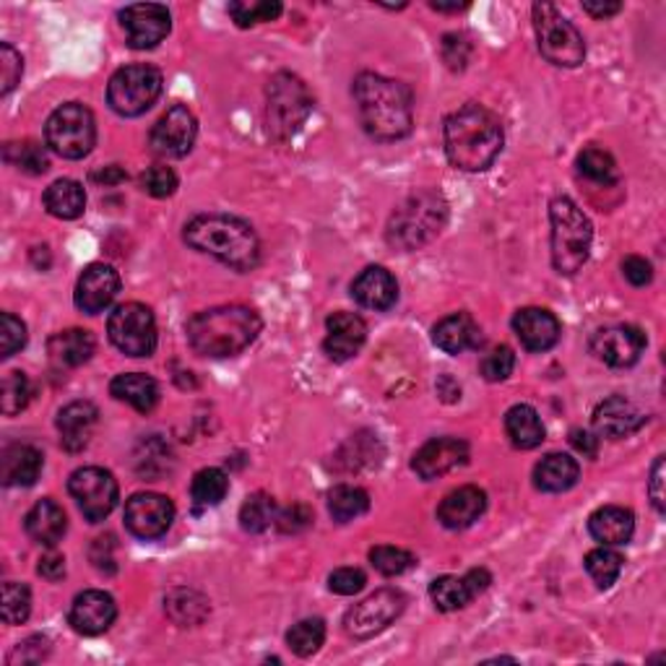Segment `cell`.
Listing matches in <instances>:
<instances>
[{
	"mask_svg": "<svg viewBox=\"0 0 666 666\" xmlns=\"http://www.w3.org/2000/svg\"><path fill=\"white\" fill-rule=\"evenodd\" d=\"M352 297L357 300L362 307L389 310L396 305L398 300V284L389 269L367 266L352 282Z\"/></svg>",
	"mask_w": 666,
	"mask_h": 666,
	"instance_id": "4316f807",
	"label": "cell"
},
{
	"mask_svg": "<svg viewBox=\"0 0 666 666\" xmlns=\"http://www.w3.org/2000/svg\"><path fill=\"white\" fill-rule=\"evenodd\" d=\"M646 350V336L635 325H609L596 331L592 339V352L609 367H633Z\"/></svg>",
	"mask_w": 666,
	"mask_h": 666,
	"instance_id": "e0dca14e",
	"label": "cell"
},
{
	"mask_svg": "<svg viewBox=\"0 0 666 666\" xmlns=\"http://www.w3.org/2000/svg\"><path fill=\"white\" fill-rule=\"evenodd\" d=\"M370 563H373L377 573L393 578V575H401L408 567H414V555L401 547H375L370 549Z\"/></svg>",
	"mask_w": 666,
	"mask_h": 666,
	"instance_id": "c3c4849f",
	"label": "cell"
},
{
	"mask_svg": "<svg viewBox=\"0 0 666 666\" xmlns=\"http://www.w3.org/2000/svg\"><path fill=\"white\" fill-rule=\"evenodd\" d=\"M571 443L583 453V456H588V458H596V453H599V437L586 433V430H573Z\"/></svg>",
	"mask_w": 666,
	"mask_h": 666,
	"instance_id": "94428289",
	"label": "cell"
},
{
	"mask_svg": "<svg viewBox=\"0 0 666 666\" xmlns=\"http://www.w3.org/2000/svg\"><path fill=\"white\" fill-rule=\"evenodd\" d=\"M354 102L362 128L375 141H398L412 133L414 97L406 83L377 73H360L354 79Z\"/></svg>",
	"mask_w": 666,
	"mask_h": 666,
	"instance_id": "7a4b0ae2",
	"label": "cell"
},
{
	"mask_svg": "<svg viewBox=\"0 0 666 666\" xmlns=\"http://www.w3.org/2000/svg\"><path fill=\"white\" fill-rule=\"evenodd\" d=\"M367 575L360 571V567H339V571L331 573L329 578V588L339 596H354L365 588Z\"/></svg>",
	"mask_w": 666,
	"mask_h": 666,
	"instance_id": "db71d44e",
	"label": "cell"
},
{
	"mask_svg": "<svg viewBox=\"0 0 666 666\" xmlns=\"http://www.w3.org/2000/svg\"><path fill=\"white\" fill-rule=\"evenodd\" d=\"M433 342L445 354H464L482 344V329L468 313H453L435 325Z\"/></svg>",
	"mask_w": 666,
	"mask_h": 666,
	"instance_id": "f1b7e54d",
	"label": "cell"
},
{
	"mask_svg": "<svg viewBox=\"0 0 666 666\" xmlns=\"http://www.w3.org/2000/svg\"><path fill=\"white\" fill-rule=\"evenodd\" d=\"M29 398H32V385H29V377L19 370H13L3 377V396H0V408H3L6 416L19 414L21 408H27Z\"/></svg>",
	"mask_w": 666,
	"mask_h": 666,
	"instance_id": "7dc6e473",
	"label": "cell"
},
{
	"mask_svg": "<svg viewBox=\"0 0 666 666\" xmlns=\"http://www.w3.org/2000/svg\"><path fill=\"white\" fill-rule=\"evenodd\" d=\"M406 609V596L398 588H381L370 594L365 602L354 604L344 615V630L354 640H367L383 633L385 627L396 623L401 612Z\"/></svg>",
	"mask_w": 666,
	"mask_h": 666,
	"instance_id": "4fadbf2b",
	"label": "cell"
},
{
	"mask_svg": "<svg viewBox=\"0 0 666 666\" xmlns=\"http://www.w3.org/2000/svg\"><path fill=\"white\" fill-rule=\"evenodd\" d=\"M24 526H27V534L32 536L37 544L52 549L65 536L68 518H65V511L60 508L56 500L44 497L27 513Z\"/></svg>",
	"mask_w": 666,
	"mask_h": 666,
	"instance_id": "1f68e13d",
	"label": "cell"
},
{
	"mask_svg": "<svg viewBox=\"0 0 666 666\" xmlns=\"http://www.w3.org/2000/svg\"><path fill=\"white\" fill-rule=\"evenodd\" d=\"M505 433H508L511 443L521 451H532L544 441V425L539 420V412L528 404H516L505 414Z\"/></svg>",
	"mask_w": 666,
	"mask_h": 666,
	"instance_id": "e575fe53",
	"label": "cell"
},
{
	"mask_svg": "<svg viewBox=\"0 0 666 666\" xmlns=\"http://www.w3.org/2000/svg\"><path fill=\"white\" fill-rule=\"evenodd\" d=\"M29 612H32V592L24 583L9 581L3 583V623L21 625L27 623Z\"/></svg>",
	"mask_w": 666,
	"mask_h": 666,
	"instance_id": "bcb514c9",
	"label": "cell"
},
{
	"mask_svg": "<svg viewBox=\"0 0 666 666\" xmlns=\"http://www.w3.org/2000/svg\"><path fill=\"white\" fill-rule=\"evenodd\" d=\"M44 141L63 159H83L97 143V123L92 110L79 102L60 104L44 125Z\"/></svg>",
	"mask_w": 666,
	"mask_h": 666,
	"instance_id": "ba28073f",
	"label": "cell"
},
{
	"mask_svg": "<svg viewBox=\"0 0 666 666\" xmlns=\"http://www.w3.org/2000/svg\"><path fill=\"white\" fill-rule=\"evenodd\" d=\"M513 331L528 352H547L559 342L563 325L549 310L524 307L513 315Z\"/></svg>",
	"mask_w": 666,
	"mask_h": 666,
	"instance_id": "603a6c76",
	"label": "cell"
},
{
	"mask_svg": "<svg viewBox=\"0 0 666 666\" xmlns=\"http://www.w3.org/2000/svg\"><path fill=\"white\" fill-rule=\"evenodd\" d=\"M276 524L284 534L305 532V528L313 524V513H310V508H305V505H292V508L279 513Z\"/></svg>",
	"mask_w": 666,
	"mask_h": 666,
	"instance_id": "9f6ffc18",
	"label": "cell"
},
{
	"mask_svg": "<svg viewBox=\"0 0 666 666\" xmlns=\"http://www.w3.org/2000/svg\"><path fill=\"white\" fill-rule=\"evenodd\" d=\"M185 242L234 271H253L261 261V242L245 219L199 214L185 224Z\"/></svg>",
	"mask_w": 666,
	"mask_h": 666,
	"instance_id": "277c9868",
	"label": "cell"
},
{
	"mask_svg": "<svg viewBox=\"0 0 666 666\" xmlns=\"http://www.w3.org/2000/svg\"><path fill=\"white\" fill-rule=\"evenodd\" d=\"M648 490H650V500H654V508L658 513H664V456L656 458L654 468H650V482H648Z\"/></svg>",
	"mask_w": 666,
	"mask_h": 666,
	"instance_id": "680465c9",
	"label": "cell"
},
{
	"mask_svg": "<svg viewBox=\"0 0 666 666\" xmlns=\"http://www.w3.org/2000/svg\"><path fill=\"white\" fill-rule=\"evenodd\" d=\"M588 534L602 547H623L635 534L633 511L623 508V505H604V508L594 511L592 518H588Z\"/></svg>",
	"mask_w": 666,
	"mask_h": 666,
	"instance_id": "83f0119b",
	"label": "cell"
},
{
	"mask_svg": "<svg viewBox=\"0 0 666 666\" xmlns=\"http://www.w3.org/2000/svg\"><path fill=\"white\" fill-rule=\"evenodd\" d=\"M623 274L633 286H648L654 282V266L640 255H627L623 261Z\"/></svg>",
	"mask_w": 666,
	"mask_h": 666,
	"instance_id": "6f0895ef",
	"label": "cell"
},
{
	"mask_svg": "<svg viewBox=\"0 0 666 666\" xmlns=\"http://www.w3.org/2000/svg\"><path fill=\"white\" fill-rule=\"evenodd\" d=\"M162 83V73L154 65L135 63L120 68L108 87L110 108L123 118H139L159 100Z\"/></svg>",
	"mask_w": 666,
	"mask_h": 666,
	"instance_id": "30bf717a",
	"label": "cell"
},
{
	"mask_svg": "<svg viewBox=\"0 0 666 666\" xmlns=\"http://www.w3.org/2000/svg\"><path fill=\"white\" fill-rule=\"evenodd\" d=\"M226 492H230V480H226L222 468H201L193 476L191 497L195 508H214L226 497Z\"/></svg>",
	"mask_w": 666,
	"mask_h": 666,
	"instance_id": "f35d334b",
	"label": "cell"
},
{
	"mask_svg": "<svg viewBox=\"0 0 666 666\" xmlns=\"http://www.w3.org/2000/svg\"><path fill=\"white\" fill-rule=\"evenodd\" d=\"M581 466L567 453H549L534 468V484L542 492H567L578 482Z\"/></svg>",
	"mask_w": 666,
	"mask_h": 666,
	"instance_id": "d6a6232c",
	"label": "cell"
},
{
	"mask_svg": "<svg viewBox=\"0 0 666 666\" xmlns=\"http://www.w3.org/2000/svg\"><path fill=\"white\" fill-rule=\"evenodd\" d=\"M118 617V604L110 594L104 592H83L73 599L71 604V615H68V623L75 633L81 635H100L104 630H110L112 623Z\"/></svg>",
	"mask_w": 666,
	"mask_h": 666,
	"instance_id": "44dd1931",
	"label": "cell"
},
{
	"mask_svg": "<svg viewBox=\"0 0 666 666\" xmlns=\"http://www.w3.org/2000/svg\"><path fill=\"white\" fill-rule=\"evenodd\" d=\"M108 333L110 342L128 357H151L157 350L154 313L141 302H125L112 310Z\"/></svg>",
	"mask_w": 666,
	"mask_h": 666,
	"instance_id": "8fae6325",
	"label": "cell"
},
{
	"mask_svg": "<svg viewBox=\"0 0 666 666\" xmlns=\"http://www.w3.org/2000/svg\"><path fill=\"white\" fill-rule=\"evenodd\" d=\"M120 292V274L110 263H92L75 282V307L87 315L104 313Z\"/></svg>",
	"mask_w": 666,
	"mask_h": 666,
	"instance_id": "ac0fdd59",
	"label": "cell"
},
{
	"mask_svg": "<svg viewBox=\"0 0 666 666\" xmlns=\"http://www.w3.org/2000/svg\"><path fill=\"white\" fill-rule=\"evenodd\" d=\"M468 461V445L458 437H435L414 453L412 468L422 480H437Z\"/></svg>",
	"mask_w": 666,
	"mask_h": 666,
	"instance_id": "ffe728a7",
	"label": "cell"
},
{
	"mask_svg": "<svg viewBox=\"0 0 666 666\" xmlns=\"http://www.w3.org/2000/svg\"><path fill=\"white\" fill-rule=\"evenodd\" d=\"M195 135H199V123L193 112L185 104H172L151 128L149 143L154 154L180 159L193 149Z\"/></svg>",
	"mask_w": 666,
	"mask_h": 666,
	"instance_id": "9a60e30c",
	"label": "cell"
},
{
	"mask_svg": "<svg viewBox=\"0 0 666 666\" xmlns=\"http://www.w3.org/2000/svg\"><path fill=\"white\" fill-rule=\"evenodd\" d=\"M643 425H646V416L625 396L604 398L594 412V430L602 437H609V441H619V437L638 433Z\"/></svg>",
	"mask_w": 666,
	"mask_h": 666,
	"instance_id": "cb8c5ba5",
	"label": "cell"
},
{
	"mask_svg": "<svg viewBox=\"0 0 666 666\" xmlns=\"http://www.w3.org/2000/svg\"><path fill=\"white\" fill-rule=\"evenodd\" d=\"M370 508V495L354 484H339L329 492V511L333 521L339 524H350V521L365 516Z\"/></svg>",
	"mask_w": 666,
	"mask_h": 666,
	"instance_id": "8d00e7d4",
	"label": "cell"
},
{
	"mask_svg": "<svg viewBox=\"0 0 666 666\" xmlns=\"http://www.w3.org/2000/svg\"><path fill=\"white\" fill-rule=\"evenodd\" d=\"M325 342L323 350L333 362H346L357 357L367 339V323L354 313H333L325 321Z\"/></svg>",
	"mask_w": 666,
	"mask_h": 666,
	"instance_id": "7402d4cb",
	"label": "cell"
},
{
	"mask_svg": "<svg viewBox=\"0 0 666 666\" xmlns=\"http://www.w3.org/2000/svg\"><path fill=\"white\" fill-rule=\"evenodd\" d=\"M266 125L276 141H290L305 125L313 112V94L307 92L305 81L292 73H276L269 81Z\"/></svg>",
	"mask_w": 666,
	"mask_h": 666,
	"instance_id": "52a82bcc",
	"label": "cell"
},
{
	"mask_svg": "<svg viewBox=\"0 0 666 666\" xmlns=\"http://www.w3.org/2000/svg\"><path fill=\"white\" fill-rule=\"evenodd\" d=\"M261 315L245 305H219L201 310L185 323L188 342L203 357H234L259 339Z\"/></svg>",
	"mask_w": 666,
	"mask_h": 666,
	"instance_id": "3957f363",
	"label": "cell"
},
{
	"mask_svg": "<svg viewBox=\"0 0 666 666\" xmlns=\"http://www.w3.org/2000/svg\"><path fill=\"white\" fill-rule=\"evenodd\" d=\"M549 222H552V263L559 274L573 276L586 266L588 255H592L594 242V226L578 209V203H573L565 195H557L549 206Z\"/></svg>",
	"mask_w": 666,
	"mask_h": 666,
	"instance_id": "8992f818",
	"label": "cell"
},
{
	"mask_svg": "<svg viewBox=\"0 0 666 666\" xmlns=\"http://www.w3.org/2000/svg\"><path fill=\"white\" fill-rule=\"evenodd\" d=\"M6 162L17 167V170L27 172V175H42L48 172L50 159L48 151H44L37 141H17V143H6Z\"/></svg>",
	"mask_w": 666,
	"mask_h": 666,
	"instance_id": "60d3db41",
	"label": "cell"
},
{
	"mask_svg": "<svg viewBox=\"0 0 666 666\" xmlns=\"http://www.w3.org/2000/svg\"><path fill=\"white\" fill-rule=\"evenodd\" d=\"M27 346V325L13 313L0 315V357L9 360Z\"/></svg>",
	"mask_w": 666,
	"mask_h": 666,
	"instance_id": "681fc988",
	"label": "cell"
},
{
	"mask_svg": "<svg viewBox=\"0 0 666 666\" xmlns=\"http://www.w3.org/2000/svg\"><path fill=\"white\" fill-rule=\"evenodd\" d=\"M37 571H40L42 578L60 581L65 575V557L58 555V552H50V555H44L40 559V567H37Z\"/></svg>",
	"mask_w": 666,
	"mask_h": 666,
	"instance_id": "91938a15",
	"label": "cell"
},
{
	"mask_svg": "<svg viewBox=\"0 0 666 666\" xmlns=\"http://www.w3.org/2000/svg\"><path fill=\"white\" fill-rule=\"evenodd\" d=\"M492 575L484 567H474L466 575H441L430 583V596L441 612H456L472 604L490 588Z\"/></svg>",
	"mask_w": 666,
	"mask_h": 666,
	"instance_id": "d6986e66",
	"label": "cell"
},
{
	"mask_svg": "<svg viewBox=\"0 0 666 666\" xmlns=\"http://www.w3.org/2000/svg\"><path fill=\"white\" fill-rule=\"evenodd\" d=\"M42 453L34 445H9L0 458V480L6 487H32L42 474Z\"/></svg>",
	"mask_w": 666,
	"mask_h": 666,
	"instance_id": "f546056e",
	"label": "cell"
},
{
	"mask_svg": "<svg viewBox=\"0 0 666 666\" xmlns=\"http://www.w3.org/2000/svg\"><path fill=\"white\" fill-rule=\"evenodd\" d=\"M448 222V203L437 191H416L391 214L385 240L398 250H420L433 242Z\"/></svg>",
	"mask_w": 666,
	"mask_h": 666,
	"instance_id": "5b68a950",
	"label": "cell"
},
{
	"mask_svg": "<svg viewBox=\"0 0 666 666\" xmlns=\"http://www.w3.org/2000/svg\"><path fill=\"white\" fill-rule=\"evenodd\" d=\"M480 367H482L484 381L503 383V381H508L513 367H516V354H513L511 346H495V350L484 354Z\"/></svg>",
	"mask_w": 666,
	"mask_h": 666,
	"instance_id": "f907efd6",
	"label": "cell"
},
{
	"mask_svg": "<svg viewBox=\"0 0 666 666\" xmlns=\"http://www.w3.org/2000/svg\"><path fill=\"white\" fill-rule=\"evenodd\" d=\"M230 17L234 24L248 29L282 17V3H276V0H253V3L240 0V3H230Z\"/></svg>",
	"mask_w": 666,
	"mask_h": 666,
	"instance_id": "f6af8a7d",
	"label": "cell"
},
{
	"mask_svg": "<svg viewBox=\"0 0 666 666\" xmlns=\"http://www.w3.org/2000/svg\"><path fill=\"white\" fill-rule=\"evenodd\" d=\"M443 143L453 167L464 172H484L503 151V123L492 110L468 102L445 120Z\"/></svg>",
	"mask_w": 666,
	"mask_h": 666,
	"instance_id": "6da1fadb",
	"label": "cell"
},
{
	"mask_svg": "<svg viewBox=\"0 0 666 666\" xmlns=\"http://www.w3.org/2000/svg\"><path fill=\"white\" fill-rule=\"evenodd\" d=\"M141 188L143 193L154 195V199H170V195L178 191L175 170L164 164L149 167V170L141 175Z\"/></svg>",
	"mask_w": 666,
	"mask_h": 666,
	"instance_id": "816d5d0a",
	"label": "cell"
},
{
	"mask_svg": "<svg viewBox=\"0 0 666 666\" xmlns=\"http://www.w3.org/2000/svg\"><path fill=\"white\" fill-rule=\"evenodd\" d=\"M623 555L612 547H596L586 555V571L599 588H612L623 573Z\"/></svg>",
	"mask_w": 666,
	"mask_h": 666,
	"instance_id": "b9f144b4",
	"label": "cell"
},
{
	"mask_svg": "<svg viewBox=\"0 0 666 666\" xmlns=\"http://www.w3.org/2000/svg\"><path fill=\"white\" fill-rule=\"evenodd\" d=\"M94 180L104 185H115V183H120V180H125V172L120 170L118 164H112V167H104V170H100V172H94Z\"/></svg>",
	"mask_w": 666,
	"mask_h": 666,
	"instance_id": "be15d7a7",
	"label": "cell"
},
{
	"mask_svg": "<svg viewBox=\"0 0 666 666\" xmlns=\"http://www.w3.org/2000/svg\"><path fill=\"white\" fill-rule=\"evenodd\" d=\"M44 209L56 219H79L87 209V193L83 185L75 180H56L48 191H44Z\"/></svg>",
	"mask_w": 666,
	"mask_h": 666,
	"instance_id": "d590c367",
	"label": "cell"
},
{
	"mask_svg": "<svg viewBox=\"0 0 666 666\" xmlns=\"http://www.w3.org/2000/svg\"><path fill=\"white\" fill-rule=\"evenodd\" d=\"M164 604H167V615L175 619L180 627L199 625L201 619L209 615V602L203 599L201 594L191 592V588H178V592L167 596Z\"/></svg>",
	"mask_w": 666,
	"mask_h": 666,
	"instance_id": "74e56055",
	"label": "cell"
},
{
	"mask_svg": "<svg viewBox=\"0 0 666 666\" xmlns=\"http://www.w3.org/2000/svg\"><path fill=\"white\" fill-rule=\"evenodd\" d=\"M21 71H24V60L19 52L9 42L0 44V94L9 97L17 89Z\"/></svg>",
	"mask_w": 666,
	"mask_h": 666,
	"instance_id": "f5cc1de1",
	"label": "cell"
},
{
	"mask_svg": "<svg viewBox=\"0 0 666 666\" xmlns=\"http://www.w3.org/2000/svg\"><path fill=\"white\" fill-rule=\"evenodd\" d=\"M578 172L583 178H588L592 183L599 185H609L617 180V164L612 159L609 151L588 147L578 154Z\"/></svg>",
	"mask_w": 666,
	"mask_h": 666,
	"instance_id": "ee69618b",
	"label": "cell"
},
{
	"mask_svg": "<svg viewBox=\"0 0 666 666\" xmlns=\"http://www.w3.org/2000/svg\"><path fill=\"white\" fill-rule=\"evenodd\" d=\"M276 516H279L276 500L266 495V492H255V495H250L245 503H242L240 526L250 534H261L266 532L271 524H276Z\"/></svg>",
	"mask_w": 666,
	"mask_h": 666,
	"instance_id": "ab89813d",
	"label": "cell"
},
{
	"mask_svg": "<svg viewBox=\"0 0 666 666\" xmlns=\"http://www.w3.org/2000/svg\"><path fill=\"white\" fill-rule=\"evenodd\" d=\"M97 422H100V408L92 401H73V404L60 408L58 433L63 448L68 453H79L87 448L94 435Z\"/></svg>",
	"mask_w": 666,
	"mask_h": 666,
	"instance_id": "484cf974",
	"label": "cell"
},
{
	"mask_svg": "<svg viewBox=\"0 0 666 666\" xmlns=\"http://www.w3.org/2000/svg\"><path fill=\"white\" fill-rule=\"evenodd\" d=\"M97 350L94 336L83 329H68L60 331L56 336H50L48 342V354L52 360V365L71 370V367H81L83 362L92 360V354Z\"/></svg>",
	"mask_w": 666,
	"mask_h": 666,
	"instance_id": "4dcf8cb0",
	"label": "cell"
},
{
	"mask_svg": "<svg viewBox=\"0 0 666 666\" xmlns=\"http://www.w3.org/2000/svg\"><path fill=\"white\" fill-rule=\"evenodd\" d=\"M534 29L536 40H539L542 56L549 60L552 65L559 68H575L586 58V44L571 21L559 13L552 3H536L534 6Z\"/></svg>",
	"mask_w": 666,
	"mask_h": 666,
	"instance_id": "9c48e42d",
	"label": "cell"
},
{
	"mask_svg": "<svg viewBox=\"0 0 666 666\" xmlns=\"http://www.w3.org/2000/svg\"><path fill=\"white\" fill-rule=\"evenodd\" d=\"M120 24H123L128 44L133 50H151L167 40L172 29V17L167 6L135 3L120 11Z\"/></svg>",
	"mask_w": 666,
	"mask_h": 666,
	"instance_id": "2e32d148",
	"label": "cell"
},
{
	"mask_svg": "<svg viewBox=\"0 0 666 666\" xmlns=\"http://www.w3.org/2000/svg\"><path fill=\"white\" fill-rule=\"evenodd\" d=\"M583 11L592 13L594 19H607L623 11V3H583Z\"/></svg>",
	"mask_w": 666,
	"mask_h": 666,
	"instance_id": "6125c7cd",
	"label": "cell"
},
{
	"mask_svg": "<svg viewBox=\"0 0 666 666\" xmlns=\"http://www.w3.org/2000/svg\"><path fill=\"white\" fill-rule=\"evenodd\" d=\"M172 521H175V505L157 492H139L125 503V528L135 539H159L170 532Z\"/></svg>",
	"mask_w": 666,
	"mask_h": 666,
	"instance_id": "5bb4252c",
	"label": "cell"
},
{
	"mask_svg": "<svg viewBox=\"0 0 666 666\" xmlns=\"http://www.w3.org/2000/svg\"><path fill=\"white\" fill-rule=\"evenodd\" d=\"M323 640H325V623L321 617L300 619V623L286 633V646L292 648V654H297L302 658L313 656L315 650L323 646Z\"/></svg>",
	"mask_w": 666,
	"mask_h": 666,
	"instance_id": "7bdbcfd3",
	"label": "cell"
},
{
	"mask_svg": "<svg viewBox=\"0 0 666 666\" xmlns=\"http://www.w3.org/2000/svg\"><path fill=\"white\" fill-rule=\"evenodd\" d=\"M68 492L73 495L83 518L92 521V524H100V521L108 518L115 511L120 497L118 480L102 466L75 468L71 480H68Z\"/></svg>",
	"mask_w": 666,
	"mask_h": 666,
	"instance_id": "7c38bea8",
	"label": "cell"
},
{
	"mask_svg": "<svg viewBox=\"0 0 666 666\" xmlns=\"http://www.w3.org/2000/svg\"><path fill=\"white\" fill-rule=\"evenodd\" d=\"M484 511H487L484 490L474 487V484H464V487L453 490L443 497V503L437 505V521L451 532H461V528L476 524Z\"/></svg>",
	"mask_w": 666,
	"mask_h": 666,
	"instance_id": "d4e9b609",
	"label": "cell"
},
{
	"mask_svg": "<svg viewBox=\"0 0 666 666\" xmlns=\"http://www.w3.org/2000/svg\"><path fill=\"white\" fill-rule=\"evenodd\" d=\"M110 393L118 401L131 404L135 412L149 414L159 404V385L154 377L141 373H123L115 375L110 383Z\"/></svg>",
	"mask_w": 666,
	"mask_h": 666,
	"instance_id": "836d02e7",
	"label": "cell"
},
{
	"mask_svg": "<svg viewBox=\"0 0 666 666\" xmlns=\"http://www.w3.org/2000/svg\"><path fill=\"white\" fill-rule=\"evenodd\" d=\"M50 654V640L42 638V635H32V638H27L24 643H19V648L13 650L9 662L11 664H37L42 662L44 656Z\"/></svg>",
	"mask_w": 666,
	"mask_h": 666,
	"instance_id": "11a10c76",
	"label": "cell"
}]
</instances>
